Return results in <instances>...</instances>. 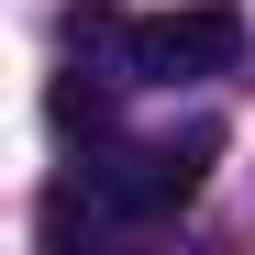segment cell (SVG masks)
Returning <instances> with one entry per match:
<instances>
[{"instance_id": "cell-2", "label": "cell", "mask_w": 255, "mask_h": 255, "mask_svg": "<svg viewBox=\"0 0 255 255\" xmlns=\"http://www.w3.org/2000/svg\"><path fill=\"white\" fill-rule=\"evenodd\" d=\"M233 56H244V11H233V0H189V11L133 22L122 78H222Z\"/></svg>"}, {"instance_id": "cell-1", "label": "cell", "mask_w": 255, "mask_h": 255, "mask_svg": "<svg viewBox=\"0 0 255 255\" xmlns=\"http://www.w3.org/2000/svg\"><path fill=\"white\" fill-rule=\"evenodd\" d=\"M211 155H222V122H189V133H155V144H111L89 189L111 200V222H166V211L200 200Z\"/></svg>"}, {"instance_id": "cell-3", "label": "cell", "mask_w": 255, "mask_h": 255, "mask_svg": "<svg viewBox=\"0 0 255 255\" xmlns=\"http://www.w3.org/2000/svg\"><path fill=\"white\" fill-rule=\"evenodd\" d=\"M45 122H56V144H89V155H111V78L67 67L56 89H45Z\"/></svg>"}]
</instances>
